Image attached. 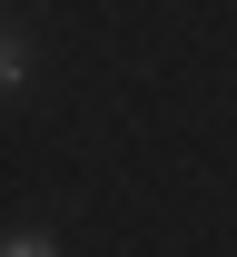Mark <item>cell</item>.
Returning <instances> with one entry per match:
<instances>
[{
  "mask_svg": "<svg viewBox=\"0 0 237 257\" xmlns=\"http://www.w3.org/2000/svg\"><path fill=\"white\" fill-rule=\"evenodd\" d=\"M0 257H60V237H50V227H10V237H0Z\"/></svg>",
  "mask_w": 237,
  "mask_h": 257,
  "instance_id": "7a4b0ae2",
  "label": "cell"
},
{
  "mask_svg": "<svg viewBox=\"0 0 237 257\" xmlns=\"http://www.w3.org/2000/svg\"><path fill=\"white\" fill-rule=\"evenodd\" d=\"M20 89H30V40L0 20V99H20Z\"/></svg>",
  "mask_w": 237,
  "mask_h": 257,
  "instance_id": "6da1fadb",
  "label": "cell"
}]
</instances>
